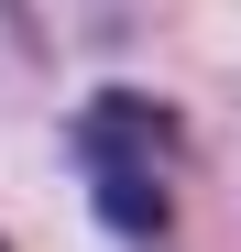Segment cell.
<instances>
[{
	"instance_id": "obj_1",
	"label": "cell",
	"mask_w": 241,
	"mask_h": 252,
	"mask_svg": "<svg viewBox=\"0 0 241 252\" xmlns=\"http://www.w3.org/2000/svg\"><path fill=\"white\" fill-rule=\"evenodd\" d=\"M77 164H88V197L120 241H165L176 176H186V121L153 88H99L88 121H77Z\"/></svg>"
},
{
	"instance_id": "obj_2",
	"label": "cell",
	"mask_w": 241,
	"mask_h": 252,
	"mask_svg": "<svg viewBox=\"0 0 241 252\" xmlns=\"http://www.w3.org/2000/svg\"><path fill=\"white\" fill-rule=\"evenodd\" d=\"M0 252H11V241H0Z\"/></svg>"
}]
</instances>
